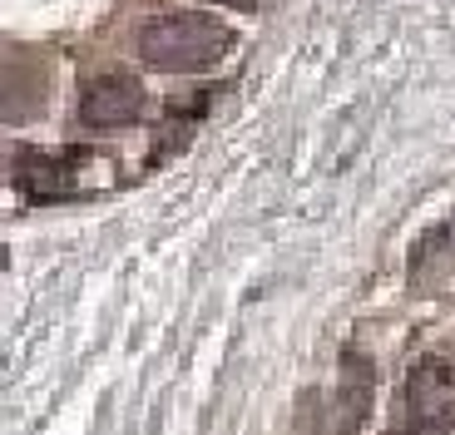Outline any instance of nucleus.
Instances as JSON below:
<instances>
[{
    "label": "nucleus",
    "mask_w": 455,
    "mask_h": 435,
    "mask_svg": "<svg viewBox=\"0 0 455 435\" xmlns=\"http://www.w3.org/2000/svg\"><path fill=\"white\" fill-rule=\"evenodd\" d=\"M15 188L30 203H55V198L75 194V154H20Z\"/></svg>",
    "instance_id": "obj_4"
},
{
    "label": "nucleus",
    "mask_w": 455,
    "mask_h": 435,
    "mask_svg": "<svg viewBox=\"0 0 455 435\" xmlns=\"http://www.w3.org/2000/svg\"><path fill=\"white\" fill-rule=\"evenodd\" d=\"M387 435H445V431H435V425H406V431H387Z\"/></svg>",
    "instance_id": "obj_5"
},
{
    "label": "nucleus",
    "mask_w": 455,
    "mask_h": 435,
    "mask_svg": "<svg viewBox=\"0 0 455 435\" xmlns=\"http://www.w3.org/2000/svg\"><path fill=\"white\" fill-rule=\"evenodd\" d=\"M139 109H144V84L129 80V75H109V80H94L84 90L80 119L90 129H119L129 119H139Z\"/></svg>",
    "instance_id": "obj_3"
},
{
    "label": "nucleus",
    "mask_w": 455,
    "mask_h": 435,
    "mask_svg": "<svg viewBox=\"0 0 455 435\" xmlns=\"http://www.w3.org/2000/svg\"><path fill=\"white\" fill-rule=\"evenodd\" d=\"M401 406L416 415V425H455V367L451 361H416L401 381Z\"/></svg>",
    "instance_id": "obj_2"
},
{
    "label": "nucleus",
    "mask_w": 455,
    "mask_h": 435,
    "mask_svg": "<svg viewBox=\"0 0 455 435\" xmlns=\"http://www.w3.org/2000/svg\"><path fill=\"white\" fill-rule=\"evenodd\" d=\"M248 5H252V0H248Z\"/></svg>",
    "instance_id": "obj_6"
},
{
    "label": "nucleus",
    "mask_w": 455,
    "mask_h": 435,
    "mask_svg": "<svg viewBox=\"0 0 455 435\" xmlns=\"http://www.w3.org/2000/svg\"><path fill=\"white\" fill-rule=\"evenodd\" d=\"M233 50V30L218 15H198V11H179V15H154L139 30V55L144 65L169 69V75H194L208 69Z\"/></svg>",
    "instance_id": "obj_1"
}]
</instances>
